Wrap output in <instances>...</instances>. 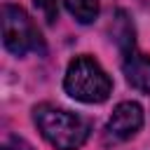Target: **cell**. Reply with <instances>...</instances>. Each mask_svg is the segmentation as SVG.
I'll list each match as a JSON object with an SVG mask.
<instances>
[{"mask_svg": "<svg viewBox=\"0 0 150 150\" xmlns=\"http://www.w3.org/2000/svg\"><path fill=\"white\" fill-rule=\"evenodd\" d=\"M33 122L42 138L54 148V150H80L91 131V124L66 108L52 105V103H40L33 108Z\"/></svg>", "mask_w": 150, "mask_h": 150, "instance_id": "obj_1", "label": "cell"}, {"mask_svg": "<svg viewBox=\"0 0 150 150\" xmlns=\"http://www.w3.org/2000/svg\"><path fill=\"white\" fill-rule=\"evenodd\" d=\"M63 89L70 98L94 105V103L108 101V96L112 91V80L94 56L80 54L66 68Z\"/></svg>", "mask_w": 150, "mask_h": 150, "instance_id": "obj_2", "label": "cell"}, {"mask_svg": "<svg viewBox=\"0 0 150 150\" xmlns=\"http://www.w3.org/2000/svg\"><path fill=\"white\" fill-rule=\"evenodd\" d=\"M2 45L14 56H26L28 52H45V40L38 26L19 5L2 7Z\"/></svg>", "mask_w": 150, "mask_h": 150, "instance_id": "obj_3", "label": "cell"}, {"mask_svg": "<svg viewBox=\"0 0 150 150\" xmlns=\"http://www.w3.org/2000/svg\"><path fill=\"white\" fill-rule=\"evenodd\" d=\"M143 127V108L136 101H122L115 105L112 115L105 122V141L108 143H122L134 138Z\"/></svg>", "mask_w": 150, "mask_h": 150, "instance_id": "obj_4", "label": "cell"}, {"mask_svg": "<svg viewBox=\"0 0 150 150\" xmlns=\"http://www.w3.org/2000/svg\"><path fill=\"white\" fill-rule=\"evenodd\" d=\"M122 70L127 75V82L138 89V91H145L150 94V56L143 54V52H131L129 56L122 59Z\"/></svg>", "mask_w": 150, "mask_h": 150, "instance_id": "obj_5", "label": "cell"}, {"mask_svg": "<svg viewBox=\"0 0 150 150\" xmlns=\"http://www.w3.org/2000/svg\"><path fill=\"white\" fill-rule=\"evenodd\" d=\"M110 35H112V40H115L122 59L129 56L131 52H136V28H134L131 16H129L124 9H117V12H115L112 26H110Z\"/></svg>", "mask_w": 150, "mask_h": 150, "instance_id": "obj_6", "label": "cell"}, {"mask_svg": "<svg viewBox=\"0 0 150 150\" xmlns=\"http://www.w3.org/2000/svg\"><path fill=\"white\" fill-rule=\"evenodd\" d=\"M63 5L70 12V16H75V21H80V23L96 21L98 9H101L98 0H63Z\"/></svg>", "mask_w": 150, "mask_h": 150, "instance_id": "obj_7", "label": "cell"}, {"mask_svg": "<svg viewBox=\"0 0 150 150\" xmlns=\"http://www.w3.org/2000/svg\"><path fill=\"white\" fill-rule=\"evenodd\" d=\"M33 5L42 12L47 23H54L59 19V0H33Z\"/></svg>", "mask_w": 150, "mask_h": 150, "instance_id": "obj_8", "label": "cell"}, {"mask_svg": "<svg viewBox=\"0 0 150 150\" xmlns=\"http://www.w3.org/2000/svg\"><path fill=\"white\" fill-rule=\"evenodd\" d=\"M2 150H33V148H30V145H28L23 138H16V136H12V138H9V141L2 145Z\"/></svg>", "mask_w": 150, "mask_h": 150, "instance_id": "obj_9", "label": "cell"}]
</instances>
